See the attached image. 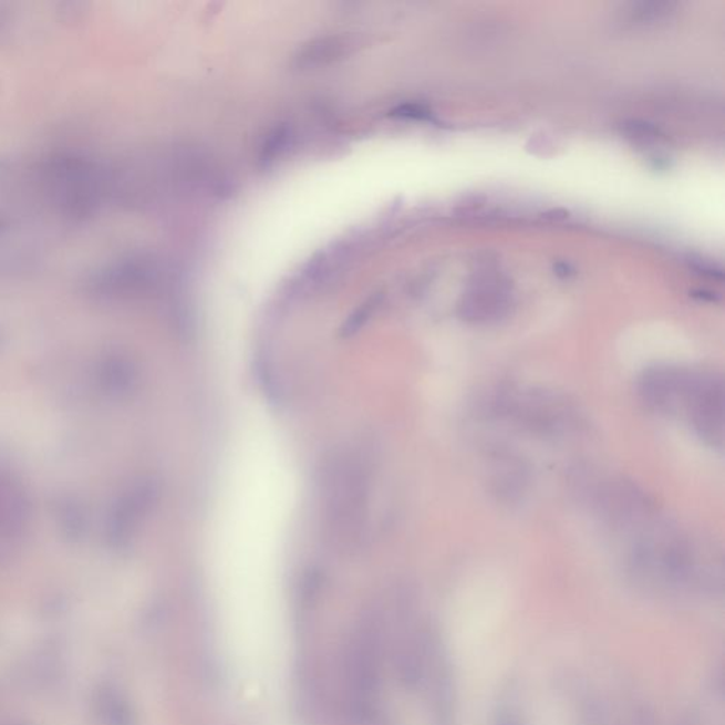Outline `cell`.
Masks as SVG:
<instances>
[{
    "instance_id": "6da1fadb",
    "label": "cell",
    "mask_w": 725,
    "mask_h": 725,
    "mask_svg": "<svg viewBox=\"0 0 725 725\" xmlns=\"http://www.w3.org/2000/svg\"><path fill=\"white\" fill-rule=\"evenodd\" d=\"M496 725H651L630 687L605 669L546 663L501 697Z\"/></svg>"
},
{
    "instance_id": "7a4b0ae2",
    "label": "cell",
    "mask_w": 725,
    "mask_h": 725,
    "mask_svg": "<svg viewBox=\"0 0 725 725\" xmlns=\"http://www.w3.org/2000/svg\"><path fill=\"white\" fill-rule=\"evenodd\" d=\"M642 393L648 404L659 411H683L700 437L712 444H722L723 387L714 376L657 369L643 380Z\"/></svg>"
},
{
    "instance_id": "3957f363",
    "label": "cell",
    "mask_w": 725,
    "mask_h": 725,
    "mask_svg": "<svg viewBox=\"0 0 725 725\" xmlns=\"http://www.w3.org/2000/svg\"><path fill=\"white\" fill-rule=\"evenodd\" d=\"M324 479L327 521L332 535L352 545L366 519L369 474L363 459L348 453L334 459Z\"/></svg>"
},
{
    "instance_id": "277c9868",
    "label": "cell",
    "mask_w": 725,
    "mask_h": 725,
    "mask_svg": "<svg viewBox=\"0 0 725 725\" xmlns=\"http://www.w3.org/2000/svg\"><path fill=\"white\" fill-rule=\"evenodd\" d=\"M383 632L373 613L359 623L350 642L349 673L360 716L379 712L383 682Z\"/></svg>"
},
{
    "instance_id": "5b68a950",
    "label": "cell",
    "mask_w": 725,
    "mask_h": 725,
    "mask_svg": "<svg viewBox=\"0 0 725 725\" xmlns=\"http://www.w3.org/2000/svg\"><path fill=\"white\" fill-rule=\"evenodd\" d=\"M510 292L499 282L480 283L466 293L460 315L469 322H491L506 315Z\"/></svg>"
},
{
    "instance_id": "8992f818",
    "label": "cell",
    "mask_w": 725,
    "mask_h": 725,
    "mask_svg": "<svg viewBox=\"0 0 725 725\" xmlns=\"http://www.w3.org/2000/svg\"><path fill=\"white\" fill-rule=\"evenodd\" d=\"M356 48V40L350 34H331L311 40L298 50L293 64L301 70L319 69L346 58Z\"/></svg>"
},
{
    "instance_id": "52a82bcc",
    "label": "cell",
    "mask_w": 725,
    "mask_h": 725,
    "mask_svg": "<svg viewBox=\"0 0 725 725\" xmlns=\"http://www.w3.org/2000/svg\"><path fill=\"white\" fill-rule=\"evenodd\" d=\"M687 725H723L722 686H712L698 700L697 707L691 713Z\"/></svg>"
},
{
    "instance_id": "ba28073f",
    "label": "cell",
    "mask_w": 725,
    "mask_h": 725,
    "mask_svg": "<svg viewBox=\"0 0 725 725\" xmlns=\"http://www.w3.org/2000/svg\"><path fill=\"white\" fill-rule=\"evenodd\" d=\"M380 302H382V297L379 296H373L366 299L360 305L356 311L350 315L346 322H344L343 328H342V336L344 338H350L353 336L354 333L359 332L360 329L364 327V324L370 321V318L374 315V312H376L377 307L380 305Z\"/></svg>"
},
{
    "instance_id": "9c48e42d",
    "label": "cell",
    "mask_w": 725,
    "mask_h": 725,
    "mask_svg": "<svg viewBox=\"0 0 725 725\" xmlns=\"http://www.w3.org/2000/svg\"><path fill=\"white\" fill-rule=\"evenodd\" d=\"M289 131L287 126H281L272 131L270 138L266 141L261 152L262 160H272L281 155V152L287 148L289 141Z\"/></svg>"
},
{
    "instance_id": "30bf717a",
    "label": "cell",
    "mask_w": 725,
    "mask_h": 725,
    "mask_svg": "<svg viewBox=\"0 0 725 725\" xmlns=\"http://www.w3.org/2000/svg\"><path fill=\"white\" fill-rule=\"evenodd\" d=\"M392 115L404 120H427L429 113L424 108V106L417 104H405L397 106Z\"/></svg>"
}]
</instances>
